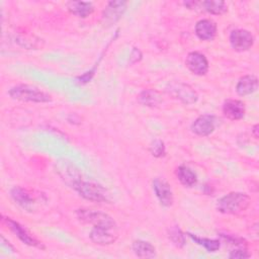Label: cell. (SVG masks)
<instances>
[{"label":"cell","instance_id":"obj_24","mask_svg":"<svg viewBox=\"0 0 259 259\" xmlns=\"http://www.w3.org/2000/svg\"><path fill=\"white\" fill-rule=\"evenodd\" d=\"M150 152L156 158L164 157L166 154V147L162 140L156 139L150 145Z\"/></svg>","mask_w":259,"mask_h":259},{"label":"cell","instance_id":"obj_10","mask_svg":"<svg viewBox=\"0 0 259 259\" xmlns=\"http://www.w3.org/2000/svg\"><path fill=\"white\" fill-rule=\"evenodd\" d=\"M231 47L237 52H245L251 49L254 44L253 34L246 29H234L230 33Z\"/></svg>","mask_w":259,"mask_h":259},{"label":"cell","instance_id":"obj_26","mask_svg":"<svg viewBox=\"0 0 259 259\" xmlns=\"http://www.w3.org/2000/svg\"><path fill=\"white\" fill-rule=\"evenodd\" d=\"M142 59V53L139 49L134 48L132 51V54L130 56V64H135L139 62Z\"/></svg>","mask_w":259,"mask_h":259},{"label":"cell","instance_id":"obj_9","mask_svg":"<svg viewBox=\"0 0 259 259\" xmlns=\"http://www.w3.org/2000/svg\"><path fill=\"white\" fill-rule=\"evenodd\" d=\"M219 118L212 114L198 116L191 124V131L197 136L206 137L212 134L219 124Z\"/></svg>","mask_w":259,"mask_h":259},{"label":"cell","instance_id":"obj_21","mask_svg":"<svg viewBox=\"0 0 259 259\" xmlns=\"http://www.w3.org/2000/svg\"><path fill=\"white\" fill-rule=\"evenodd\" d=\"M199 8L214 15H221L227 11V5L224 1H214V0L201 1L199 2Z\"/></svg>","mask_w":259,"mask_h":259},{"label":"cell","instance_id":"obj_25","mask_svg":"<svg viewBox=\"0 0 259 259\" xmlns=\"http://www.w3.org/2000/svg\"><path fill=\"white\" fill-rule=\"evenodd\" d=\"M251 256V254L247 251L246 247H241L238 249H235L233 251H231V253L229 254V258L231 259H244V258H249Z\"/></svg>","mask_w":259,"mask_h":259},{"label":"cell","instance_id":"obj_13","mask_svg":"<svg viewBox=\"0 0 259 259\" xmlns=\"http://www.w3.org/2000/svg\"><path fill=\"white\" fill-rule=\"evenodd\" d=\"M245 103L238 99H227L223 103V113L231 120H239L245 115Z\"/></svg>","mask_w":259,"mask_h":259},{"label":"cell","instance_id":"obj_12","mask_svg":"<svg viewBox=\"0 0 259 259\" xmlns=\"http://www.w3.org/2000/svg\"><path fill=\"white\" fill-rule=\"evenodd\" d=\"M185 65L191 73L198 76L205 75L208 71V61L199 52H190L185 59Z\"/></svg>","mask_w":259,"mask_h":259},{"label":"cell","instance_id":"obj_19","mask_svg":"<svg viewBox=\"0 0 259 259\" xmlns=\"http://www.w3.org/2000/svg\"><path fill=\"white\" fill-rule=\"evenodd\" d=\"M133 252L140 258H153L156 256V248L147 241L135 240L132 244Z\"/></svg>","mask_w":259,"mask_h":259},{"label":"cell","instance_id":"obj_1","mask_svg":"<svg viewBox=\"0 0 259 259\" xmlns=\"http://www.w3.org/2000/svg\"><path fill=\"white\" fill-rule=\"evenodd\" d=\"M251 203V198L243 192H230L218 199L215 207L225 214H239L245 211Z\"/></svg>","mask_w":259,"mask_h":259},{"label":"cell","instance_id":"obj_7","mask_svg":"<svg viewBox=\"0 0 259 259\" xmlns=\"http://www.w3.org/2000/svg\"><path fill=\"white\" fill-rule=\"evenodd\" d=\"M76 215L81 223L89 224L93 227L101 225H116L115 221L109 214L100 210L79 208L76 210Z\"/></svg>","mask_w":259,"mask_h":259},{"label":"cell","instance_id":"obj_17","mask_svg":"<svg viewBox=\"0 0 259 259\" xmlns=\"http://www.w3.org/2000/svg\"><path fill=\"white\" fill-rule=\"evenodd\" d=\"M10 194L13 200L25 209H30L32 204L34 203V198L29 194L28 191L20 186H14L11 189Z\"/></svg>","mask_w":259,"mask_h":259},{"label":"cell","instance_id":"obj_16","mask_svg":"<svg viewBox=\"0 0 259 259\" xmlns=\"http://www.w3.org/2000/svg\"><path fill=\"white\" fill-rule=\"evenodd\" d=\"M69 12L77 17L86 18L91 15L94 11V6L92 2L85 1H70L66 4Z\"/></svg>","mask_w":259,"mask_h":259},{"label":"cell","instance_id":"obj_23","mask_svg":"<svg viewBox=\"0 0 259 259\" xmlns=\"http://www.w3.org/2000/svg\"><path fill=\"white\" fill-rule=\"evenodd\" d=\"M168 237L169 239L171 240V242L178 248H182L186 241H185V236L184 234L182 233V231L177 227V226H174V227H171L168 231Z\"/></svg>","mask_w":259,"mask_h":259},{"label":"cell","instance_id":"obj_27","mask_svg":"<svg viewBox=\"0 0 259 259\" xmlns=\"http://www.w3.org/2000/svg\"><path fill=\"white\" fill-rule=\"evenodd\" d=\"M258 128H259L258 123L254 124L253 127H252V134H253V136H254L255 139H258V137H259V135H258Z\"/></svg>","mask_w":259,"mask_h":259},{"label":"cell","instance_id":"obj_15","mask_svg":"<svg viewBox=\"0 0 259 259\" xmlns=\"http://www.w3.org/2000/svg\"><path fill=\"white\" fill-rule=\"evenodd\" d=\"M258 89V79L254 75H246L239 79L236 85V91L240 96H246L254 93Z\"/></svg>","mask_w":259,"mask_h":259},{"label":"cell","instance_id":"obj_20","mask_svg":"<svg viewBox=\"0 0 259 259\" xmlns=\"http://www.w3.org/2000/svg\"><path fill=\"white\" fill-rule=\"evenodd\" d=\"M176 176L180 183L186 187H192L197 182V176L195 172L185 165H180L176 169Z\"/></svg>","mask_w":259,"mask_h":259},{"label":"cell","instance_id":"obj_8","mask_svg":"<svg viewBox=\"0 0 259 259\" xmlns=\"http://www.w3.org/2000/svg\"><path fill=\"white\" fill-rule=\"evenodd\" d=\"M125 1H109L102 12V24L105 27L111 26L119 20L126 9Z\"/></svg>","mask_w":259,"mask_h":259},{"label":"cell","instance_id":"obj_3","mask_svg":"<svg viewBox=\"0 0 259 259\" xmlns=\"http://www.w3.org/2000/svg\"><path fill=\"white\" fill-rule=\"evenodd\" d=\"M8 94L12 99L25 102L45 103L52 101V96L50 94L42 91L38 87L28 84H19L13 86L8 90Z\"/></svg>","mask_w":259,"mask_h":259},{"label":"cell","instance_id":"obj_22","mask_svg":"<svg viewBox=\"0 0 259 259\" xmlns=\"http://www.w3.org/2000/svg\"><path fill=\"white\" fill-rule=\"evenodd\" d=\"M187 236L194 241V243L204 247L207 252H215L221 247V242L217 239H208V238H201L196 235H193L191 233H187Z\"/></svg>","mask_w":259,"mask_h":259},{"label":"cell","instance_id":"obj_2","mask_svg":"<svg viewBox=\"0 0 259 259\" xmlns=\"http://www.w3.org/2000/svg\"><path fill=\"white\" fill-rule=\"evenodd\" d=\"M80 196L93 202H109V192L99 183L93 181H86L82 178L78 179L71 185Z\"/></svg>","mask_w":259,"mask_h":259},{"label":"cell","instance_id":"obj_5","mask_svg":"<svg viewBox=\"0 0 259 259\" xmlns=\"http://www.w3.org/2000/svg\"><path fill=\"white\" fill-rule=\"evenodd\" d=\"M118 237L117 225H101L94 226L89 234L90 240L101 246L113 244Z\"/></svg>","mask_w":259,"mask_h":259},{"label":"cell","instance_id":"obj_11","mask_svg":"<svg viewBox=\"0 0 259 259\" xmlns=\"http://www.w3.org/2000/svg\"><path fill=\"white\" fill-rule=\"evenodd\" d=\"M153 190L159 202L163 206H171L173 203V192L171 185L161 177H157L153 180Z\"/></svg>","mask_w":259,"mask_h":259},{"label":"cell","instance_id":"obj_14","mask_svg":"<svg viewBox=\"0 0 259 259\" xmlns=\"http://www.w3.org/2000/svg\"><path fill=\"white\" fill-rule=\"evenodd\" d=\"M217 29V24L211 19H200L195 24V34L201 40L213 39Z\"/></svg>","mask_w":259,"mask_h":259},{"label":"cell","instance_id":"obj_18","mask_svg":"<svg viewBox=\"0 0 259 259\" xmlns=\"http://www.w3.org/2000/svg\"><path fill=\"white\" fill-rule=\"evenodd\" d=\"M138 101L145 106L156 107L162 103L163 98L159 91L155 89H145L139 94Z\"/></svg>","mask_w":259,"mask_h":259},{"label":"cell","instance_id":"obj_4","mask_svg":"<svg viewBox=\"0 0 259 259\" xmlns=\"http://www.w3.org/2000/svg\"><path fill=\"white\" fill-rule=\"evenodd\" d=\"M165 90L171 97L184 104H193L198 99L197 92L189 84L180 81H172L168 83Z\"/></svg>","mask_w":259,"mask_h":259},{"label":"cell","instance_id":"obj_6","mask_svg":"<svg viewBox=\"0 0 259 259\" xmlns=\"http://www.w3.org/2000/svg\"><path fill=\"white\" fill-rule=\"evenodd\" d=\"M2 222L8 227V229L24 244L30 246V247H34V248H38V249H45L44 244L37 240L35 237H33L29 231L23 227L22 225H20L18 222H15L14 220L10 219V218H5L2 217Z\"/></svg>","mask_w":259,"mask_h":259}]
</instances>
